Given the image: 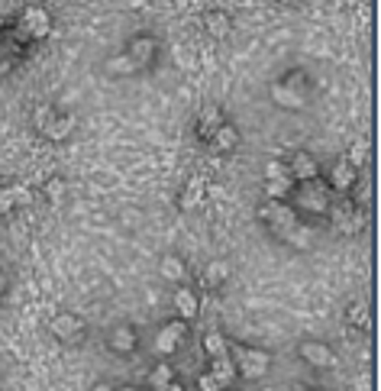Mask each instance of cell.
I'll use <instances>...</instances> for the list:
<instances>
[{
	"label": "cell",
	"instance_id": "22",
	"mask_svg": "<svg viewBox=\"0 0 381 391\" xmlns=\"http://www.w3.org/2000/svg\"><path fill=\"white\" fill-rule=\"evenodd\" d=\"M159 272L171 285H184V282H188V265H184V259H178V255H162Z\"/></svg>",
	"mask_w": 381,
	"mask_h": 391
},
{
	"label": "cell",
	"instance_id": "8",
	"mask_svg": "<svg viewBox=\"0 0 381 391\" xmlns=\"http://www.w3.org/2000/svg\"><path fill=\"white\" fill-rule=\"evenodd\" d=\"M297 352H301V359L307 362V366H314V369H333V366H336V352H333L327 343H317V339H304V343L297 346Z\"/></svg>",
	"mask_w": 381,
	"mask_h": 391
},
{
	"label": "cell",
	"instance_id": "20",
	"mask_svg": "<svg viewBox=\"0 0 381 391\" xmlns=\"http://www.w3.org/2000/svg\"><path fill=\"white\" fill-rule=\"evenodd\" d=\"M342 320H346V327H352V330H369V327H371L369 301L356 297V301H352V304L342 310Z\"/></svg>",
	"mask_w": 381,
	"mask_h": 391
},
{
	"label": "cell",
	"instance_id": "6",
	"mask_svg": "<svg viewBox=\"0 0 381 391\" xmlns=\"http://www.w3.org/2000/svg\"><path fill=\"white\" fill-rule=\"evenodd\" d=\"M184 337H188V320H181V317L171 320V324H165V327L159 330V337H155V352H159V356L178 352Z\"/></svg>",
	"mask_w": 381,
	"mask_h": 391
},
{
	"label": "cell",
	"instance_id": "21",
	"mask_svg": "<svg viewBox=\"0 0 381 391\" xmlns=\"http://www.w3.org/2000/svg\"><path fill=\"white\" fill-rule=\"evenodd\" d=\"M204 30H207V36H213V39H226V36L233 32V20H230L226 10H210V13H204Z\"/></svg>",
	"mask_w": 381,
	"mask_h": 391
},
{
	"label": "cell",
	"instance_id": "31",
	"mask_svg": "<svg viewBox=\"0 0 381 391\" xmlns=\"http://www.w3.org/2000/svg\"><path fill=\"white\" fill-rule=\"evenodd\" d=\"M45 198H49L52 204L62 201V198H65V178H58V175H55V178L45 181Z\"/></svg>",
	"mask_w": 381,
	"mask_h": 391
},
{
	"label": "cell",
	"instance_id": "37",
	"mask_svg": "<svg viewBox=\"0 0 381 391\" xmlns=\"http://www.w3.org/2000/svg\"><path fill=\"white\" fill-rule=\"evenodd\" d=\"M91 391H113V385H107V381H97Z\"/></svg>",
	"mask_w": 381,
	"mask_h": 391
},
{
	"label": "cell",
	"instance_id": "41",
	"mask_svg": "<svg viewBox=\"0 0 381 391\" xmlns=\"http://www.w3.org/2000/svg\"><path fill=\"white\" fill-rule=\"evenodd\" d=\"M3 36H7V20L0 17V39H3Z\"/></svg>",
	"mask_w": 381,
	"mask_h": 391
},
{
	"label": "cell",
	"instance_id": "10",
	"mask_svg": "<svg viewBox=\"0 0 381 391\" xmlns=\"http://www.w3.org/2000/svg\"><path fill=\"white\" fill-rule=\"evenodd\" d=\"M127 55L146 72L149 65L155 62V55H159V39H155V36H136V39H129Z\"/></svg>",
	"mask_w": 381,
	"mask_h": 391
},
{
	"label": "cell",
	"instance_id": "2",
	"mask_svg": "<svg viewBox=\"0 0 381 391\" xmlns=\"http://www.w3.org/2000/svg\"><path fill=\"white\" fill-rule=\"evenodd\" d=\"M291 198H294V211H304V213H323L327 217L329 204H333V191H329L327 181L310 178V181H294V188H291Z\"/></svg>",
	"mask_w": 381,
	"mask_h": 391
},
{
	"label": "cell",
	"instance_id": "25",
	"mask_svg": "<svg viewBox=\"0 0 381 391\" xmlns=\"http://www.w3.org/2000/svg\"><path fill=\"white\" fill-rule=\"evenodd\" d=\"M171 381H175V369H171L168 362H155V369L146 375V388L159 391V388H165V385H171Z\"/></svg>",
	"mask_w": 381,
	"mask_h": 391
},
{
	"label": "cell",
	"instance_id": "19",
	"mask_svg": "<svg viewBox=\"0 0 381 391\" xmlns=\"http://www.w3.org/2000/svg\"><path fill=\"white\" fill-rule=\"evenodd\" d=\"M230 275H233V268H230V262H223V259H213L207 268H204L201 275V285L207 288V291H217V288H223L226 282H230Z\"/></svg>",
	"mask_w": 381,
	"mask_h": 391
},
{
	"label": "cell",
	"instance_id": "24",
	"mask_svg": "<svg viewBox=\"0 0 381 391\" xmlns=\"http://www.w3.org/2000/svg\"><path fill=\"white\" fill-rule=\"evenodd\" d=\"M104 68L110 74H120V78H127V74H136V72H142V68H139L136 62H133V59H129L127 52H120V55H110V59H107L104 62Z\"/></svg>",
	"mask_w": 381,
	"mask_h": 391
},
{
	"label": "cell",
	"instance_id": "34",
	"mask_svg": "<svg viewBox=\"0 0 381 391\" xmlns=\"http://www.w3.org/2000/svg\"><path fill=\"white\" fill-rule=\"evenodd\" d=\"M197 388H201V391H223V385L213 379L210 372H204L201 379H197Z\"/></svg>",
	"mask_w": 381,
	"mask_h": 391
},
{
	"label": "cell",
	"instance_id": "28",
	"mask_svg": "<svg viewBox=\"0 0 381 391\" xmlns=\"http://www.w3.org/2000/svg\"><path fill=\"white\" fill-rule=\"evenodd\" d=\"M7 194H10V201H13V207H30L32 204V198H36V194H32V188H26V184H23V181H17V184H7Z\"/></svg>",
	"mask_w": 381,
	"mask_h": 391
},
{
	"label": "cell",
	"instance_id": "14",
	"mask_svg": "<svg viewBox=\"0 0 381 391\" xmlns=\"http://www.w3.org/2000/svg\"><path fill=\"white\" fill-rule=\"evenodd\" d=\"M356 181H359V169H356V165H349L346 159H339L336 165H333V171H329L327 184H329V191H333V194H349Z\"/></svg>",
	"mask_w": 381,
	"mask_h": 391
},
{
	"label": "cell",
	"instance_id": "12",
	"mask_svg": "<svg viewBox=\"0 0 381 391\" xmlns=\"http://www.w3.org/2000/svg\"><path fill=\"white\" fill-rule=\"evenodd\" d=\"M171 304H175V310H178L181 320H197V314H201V297H197V291L188 285H178L175 288V295H171Z\"/></svg>",
	"mask_w": 381,
	"mask_h": 391
},
{
	"label": "cell",
	"instance_id": "13",
	"mask_svg": "<svg viewBox=\"0 0 381 391\" xmlns=\"http://www.w3.org/2000/svg\"><path fill=\"white\" fill-rule=\"evenodd\" d=\"M204 201H207V178L194 175V178H188V184L181 188L178 207L181 211H197V207H204Z\"/></svg>",
	"mask_w": 381,
	"mask_h": 391
},
{
	"label": "cell",
	"instance_id": "27",
	"mask_svg": "<svg viewBox=\"0 0 381 391\" xmlns=\"http://www.w3.org/2000/svg\"><path fill=\"white\" fill-rule=\"evenodd\" d=\"M204 352H207V359H217V356L230 352V343H226V337H223L220 330H207L204 333Z\"/></svg>",
	"mask_w": 381,
	"mask_h": 391
},
{
	"label": "cell",
	"instance_id": "40",
	"mask_svg": "<svg viewBox=\"0 0 381 391\" xmlns=\"http://www.w3.org/2000/svg\"><path fill=\"white\" fill-rule=\"evenodd\" d=\"M159 391H184V388H181V385H175V381H171V385H165V388H159Z\"/></svg>",
	"mask_w": 381,
	"mask_h": 391
},
{
	"label": "cell",
	"instance_id": "1",
	"mask_svg": "<svg viewBox=\"0 0 381 391\" xmlns=\"http://www.w3.org/2000/svg\"><path fill=\"white\" fill-rule=\"evenodd\" d=\"M255 217H259V220L272 230V236L281 240V243L294 246V249H307V246H310V226L301 223V217H297V211L291 207V204L265 201L262 207L255 211Z\"/></svg>",
	"mask_w": 381,
	"mask_h": 391
},
{
	"label": "cell",
	"instance_id": "3",
	"mask_svg": "<svg viewBox=\"0 0 381 391\" xmlns=\"http://www.w3.org/2000/svg\"><path fill=\"white\" fill-rule=\"evenodd\" d=\"M230 359L236 366V375H243L246 381H259L265 379V372L272 366V356L265 349L246 346V343H230Z\"/></svg>",
	"mask_w": 381,
	"mask_h": 391
},
{
	"label": "cell",
	"instance_id": "26",
	"mask_svg": "<svg viewBox=\"0 0 381 391\" xmlns=\"http://www.w3.org/2000/svg\"><path fill=\"white\" fill-rule=\"evenodd\" d=\"M294 188V178L285 175V178H265V198L268 201H285L287 194Z\"/></svg>",
	"mask_w": 381,
	"mask_h": 391
},
{
	"label": "cell",
	"instance_id": "29",
	"mask_svg": "<svg viewBox=\"0 0 381 391\" xmlns=\"http://www.w3.org/2000/svg\"><path fill=\"white\" fill-rule=\"evenodd\" d=\"M281 85H287L291 91H297V94H310V81H307V72H301V68H294V72H287L285 78H281Z\"/></svg>",
	"mask_w": 381,
	"mask_h": 391
},
{
	"label": "cell",
	"instance_id": "4",
	"mask_svg": "<svg viewBox=\"0 0 381 391\" xmlns=\"http://www.w3.org/2000/svg\"><path fill=\"white\" fill-rule=\"evenodd\" d=\"M327 217H329V226H333V233H342V236L362 233V226H365V211H362V207H356L349 198H342V201L329 204Z\"/></svg>",
	"mask_w": 381,
	"mask_h": 391
},
{
	"label": "cell",
	"instance_id": "5",
	"mask_svg": "<svg viewBox=\"0 0 381 391\" xmlns=\"http://www.w3.org/2000/svg\"><path fill=\"white\" fill-rule=\"evenodd\" d=\"M20 26L30 32L32 43H39V39H45V36L52 32V13L45 10V7H39V3H32V7H26V10H23Z\"/></svg>",
	"mask_w": 381,
	"mask_h": 391
},
{
	"label": "cell",
	"instance_id": "7",
	"mask_svg": "<svg viewBox=\"0 0 381 391\" xmlns=\"http://www.w3.org/2000/svg\"><path fill=\"white\" fill-rule=\"evenodd\" d=\"M49 333H52L55 339H62V343H74V339L85 337V320L78 317V314H55L52 320H49Z\"/></svg>",
	"mask_w": 381,
	"mask_h": 391
},
{
	"label": "cell",
	"instance_id": "30",
	"mask_svg": "<svg viewBox=\"0 0 381 391\" xmlns=\"http://www.w3.org/2000/svg\"><path fill=\"white\" fill-rule=\"evenodd\" d=\"M342 159L349 162V165H356V169H362L365 159H369V139H356L349 146V156H342Z\"/></svg>",
	"mask_w": 381,
	"mask_h": 391
},
{
	"label": "cell",
	"instance_id": "42",
	"mask_svg": "<svg viewBox=\"0 0 381 391\" xmlns=\"http://www.w3.org/2000/svg\"><path fill=\"white\" fill-rule=\"evenodd\" d=\"M275 3H281V7H294L297 0H275Z\"/></svg>",
	"mask_w": 381,
	"mask_h": 391
},
{
	"label": "cell",
	"instance_id": "35",
	"mask_svg": "<svg viewBox=\"0 0 381 391\" xmlns=\"http://www.w3.org/2000/svg\"><path fill=\"white\" fill-rule=\"evenodd\" d=\"M13 211H17V207H13L10 194H7V191H0V217H10Z\"/></svg>",
	"mask_w": 381,
	"mask_h": 391
},
{
	"label": "cell",
	"instance_id": "17",
	"mask_svg": "<svg viewBox=\"0 0 381 391\" xmlns=\"http://www.w3.org/2000/svg\"><path fill=\"white\" fill-rule=\"evenodd\" d=\"M287 171H291V178L294 181H310L320 175V162L310 156V152H294L291 162H287Z\"/></svg>",
	"mask_w": 381,
	"mask_h": 391
},
{
	"label": "cell",
	"instance_id": "39",
	"mask_svg": "<svg viewBox=\"0 0 381 391\" xmlns=\"http://www.w3.org/2000/svg\"><path fill=\"white\" fill-rule=\"evenodd\" d=\"M113 391H139L136 385H113Z\"/></svg>",
	"mask_w": 381,
	"mask_h": 391
},
{
	"label": "cell",
	"instance_id": "38",
	"mask_svg": "<svg viewBox=\"0 0 381 391\" xmlns=\"http://www.w3.org/2000/svg\"><path fill=\"white\" fill-rule=\"evenodd\" d=\"M3 291H7V272L0 268V295H3Z\"/></svg>",
	"mask_w": 381,
	"mask_h": 391
},
{
	"label": "cell",
	"instance_id": "15",
	"mask_svg": "<svg viewBox=\"0 0 381 391\" xmlns=\"http://www.w3.org/2000/svg\"><path fill=\"white\" fill-rule=\"evenodd\" d=\"M74 123H78V116H74V114H58V110H55V114L49 116V123H45L39 133H43L49 142H65V139L72 136Z\"/></svg>",
	"mask_w": 381,
	"mask_h": 391
},
{
	"label": "cell",
	"instance_id": "9",
	"mask_svg": "<svg viewBox=\"0 0 381 391\" xmlns=\"http://www.w3.org/2000/svg\"><path fill=\"white\" fill-rule=\"evenodd\" d=\"M107 346L110 352H117V356H129V352H136L139 349V333L133 324H120L107 333Z\"/></svg>",
	"mask_w": 381,
	"mask_h": 391
},
{
	"label": "cell",
	"instance_id": "16",
	"mask_svg": "<svg viewBox=\"0 0 381 391\" xmlns=\"http://www.w3.org/2000/svg\"><path fill=\"white\" fill-rule=\"evenodd\" d=\"M268 94H272V101H275L281 110H304V107H307V97L297 94V91H291L287 85H281V78H278V81H272Z\"/></svg>",
	"mask_w": 381,
	"mask_h": 391
},
{
	"label": "cell",
	"instance_id": "23",
	"mask_svg": "<svg viewBox=\"0 0 381 391\" xmlns=\"http://www.w3.org/2000/svg\"><path fill=\"white\" fill-rule=\"evenodd\" d=\"M210 375L220 381L223 388H230V385H233V381H236V366H233V359H230V352L210 359Z\"/></svg>",
	"mask_w": 381,
	"mask_h": 391
},
{
	"label": "cell",
	"instance_id": "32",
	"mask_svg": "<svg viewBox=\"0 0 381 391\" xmlns=\"http://www.w3.org/2000/svg\"><path fill=\"white\" fill-rule=\"evenodd\" d=\"M52 114H55L52 104H39V107H36V114H32V127L43 129L45 123H49V116H52Z\"/></svg>",
	"mask_w": 381,
	"mask_h": 391
},
{
	"label": "cell",
	"instance_id": "36",
	"mask_svg": "<svg viewBox=\"0 0 381 391\" xmlns=\"http://www.w3.org/2000/svg\"><path fill=\"white\" fill-rule=\"evenodd\" d=\"M10 68H13V62L7 59V55H0V78H3V74H10Z\"/></svg>",
	"mask_w": 381,
	"mask_h": 391
},
{
	"label": "cell",
	"instance_id": "11",
	"mask_svg": "<svg viewBox=\"0 0 381 391\" xmlns=\"http://www.w3.org/2000/svg\"><path fill=\"white\" fill-rule=\"evenodd\" d=\"M223 123V110L217 104H204L201 110H197V120H194V133H197V139L201 142H210V136L220 129Z\"/></svg>",
	"mask_w": 381,
	"mask_h": 391
},
{
	"label": "cell",
	"instance_id": "18",
	"mask_svg": "<svg viewBox=\"0 0 381 391\" xmlns=\"http://www.w3.org/2000/svg\"><path fill=\"white\" fill-rule=\"evenodd\" d=\"M207 146H210L217 156H226V152H233V149L239 146V129H236L233 123H226V120H223L220 129H217V133L210 136V142H207Z\"/></svg>",
	"mask_w": 381,
	"mask_h": 391
},
{
	"label": "cell",
	"instance_id": "33",
	"mask_svg": "<svg viewBox=\"0 0 381 391\" xmlns=\"http://www.w3.org/2000/svg\"><path fill=\"white\" fill-rule=\"evenodd\" d=\"M285 175H291L285 162L275 159V162H268V165H265V178H285Z\"/></svg>",
	"mask_w": 381,
	"mask_h": 391
}]
</instances>
